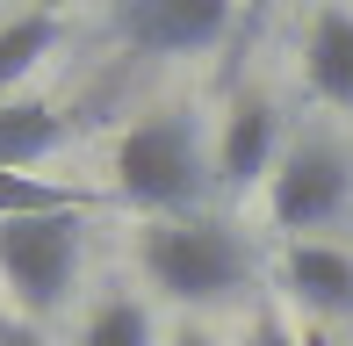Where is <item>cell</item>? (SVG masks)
<instances>
[{"label": "cell", "instance_id": "6da1fadb", "mask_svg": "<svg viewBox=\"0 0 353 346\" xmlns=\"http://www.w3.org/2000/svg\"><path fill=\"white\" fill-rule=\"evenodd\" d=\"M216 166L202 152L195 116H144L137 130L116 137V195L144 210L152 224H173V216H195V202L210 195Z\"/></svg>", "mask_w": 353, "mask_h": 346}, {"label": "cell", "instance_id": "7a4b0ae2", "mask_svg": "<svg viewBox=\"0 0 353 346\" xmlns=\"http://www.w3.org/2000/svg\"><path fill=\"white\" fill-rule=\"evenodd\" d=\"M137 260H144V274H152V289H166L173 303H223V296L245 289V274H252L238 231L210 224V216L152 224L137 238Z\"/></svg>", "mask_w": 353, "mask_h": 346}, {"label": "cell", "instance_id": "3957f363", "mask_svg": "<svg viewBox=\"0 0 353 346\" xmlns=\"http://www.w3.org/2000/svg\"><path fill=\"white\" fill-rule=\"evenodd\" d=\"M79 231H87V216H22V224H0V281L22 303V318H51L72 296Z\"/></svg>", "mask_w": 353, "mask_h": 346}, {"label": "cell", "instance_id": "277c9868", "mask_svg": "<svg viewBox=\"0 0 353 346\" xmlns=\"http://www.w3.org/2000/svg\"><path fill=\"white\" fill-rule=\"evenodd\" d=\"M238 0H116V37L137 58H188L231 37Z\"/></svg>", "mask_w": 353, "mask_h": 346}, {"label": "cell", "instance_id": "5b68a950", "mask_svg": "<svg viewBox=\"0 0 353 346\" xmlns=\"http://www.w3.org/2000/svg\"><path fill=\"white\" fill-rule=\"evenodd\" d=\"M346 202H353V166L332 145L281 152L274 181H267V210H274L281 231H317V224H332V216H346Z\"/></svg>", "mask_w": 353, "mask_h": 346}, {"label": "cell", "instance_id": "8992f818", "mask_svg": "<svg viewBox=\"0 0 353 346\" xmlns=\"http://www.w3.org/2000/svg\"><path fill=\"white\" fill-rule=\"evenodd\" d=\"M274 145H281V130H274V108L260 101V94H245V101L223 116V137H216V181L231 187V195H245L252 181H274Z\"/></svg>", "mask_w": 353, "mask_h": 346}, {"label": "cell", "instance_id": "52a82bcc", "mask_svg": "<svg viewBox=\"0 0 353 346\" xmlns=\"http://www.w3.org/2000/svg\"><path fill=\"white\" fill-rule=\"evenodd\" d=\"M281 281L288 296H296L303 310H317V318H353V253L325 238H296L281 260Z\"/></svg>", "mask_w": 353, "mask_h": 346}, {"label": "cell", "instance_id": "ba28073f", "mask_svg": "<svg viewBox=\"0 0 353 346\" xmlns=\"http://www.w3.org/2000/svg\"><path fill=\"white\" fill-rule=\"evenodd\" d=\"M303 80L317 101L353 116V8H317L310 14V43H303Z\"/></svg>", "mask_w": 353, "mask_h": 346}, {"label": "cell", "instance_id": "9c48e42d", "mask_svg": "<svg viewBox=\"0 0 353 346\" xmlns=\"http://www.w3.org/2000/svg\"><path fill=\"white\" fill-rule=\"evenodd\" d=\"M72 137V116L51 101H0V173H29Z\"/></svg>", "mask_w": 353, "mask_h": 346}, {"label": "cell", "instance_id": "30bf717a", "mask_svg": "<svg viewBox=\"0 0 353 346\" xmlns=\"http://www.w3.org/2000/svg\"><path fill=\"white\" fill-rule=\"evenodd\" d=\"M51 51H58V14L29 8V14H14V22H0V101H14V87Z\"/></svg>", "mask_w": 353, "mask_h": 346}, {"label": "cell", "instance_id": "8fae6325", "mask_svg": "<svg viewBox=\"0 0 353 346\" xmlns=\"http://www.w3.org/2000/svg\"><path fill=\"white\" fill-rule=\"evenodd\" d=\"M101 195L65 181H37V173H0V224H22V216H87Z\"/></svg>", "mask_w": 353, "mask_h": 346}, {"label": "cell", "instance_id": "7c38bea8", "mask_svg": "<svg viewBox=\"0 0 353 346\" xmlns=\"http://www.w3.org/2000/svg\"><path fill=\"white\" fill-rule=\"evenodd\" d=\"M79 346H159L152 339V310L137 296H108L87 325H79Z\"/></svg>", "mask_w": 353, "mask_h": 346}, {"label": "cell", "instance_id": "4fadbf2b", "mask_svg": "<svg viewBox=\"0 0 353 346\" xmlns=\"http://www.w3.org/2000/svg\"><path fill=\"white\" fill-rule=\"evenodd\" d=\"M252 346H296V339H288L281 318H260V325H252Z\"/></svg>", "mask_w": 353, "mask_h": 346}, {"label": "cell", "instance_id": "5bb4252c", "mask_svg": "<svg viewBox=\"0 0 353 346\" xmlns=\"http://www.w3.org/2000/svg\"><path fill=\"white\" fill-rule=\"evenodd\" d=\"M0 346H43V339L29 332V325H8V318H0Z\"/></svg>", "mask_w": 353, "mask_h": 346}, {"label": "cell", "instance_id": "9a60e30c", "mask_svg": "<svg viewBox=\"0 0 353 346\" xmlns=\"http://www.w3.org/2000/svg\"><path fill=\"white\" fill-rule=\"evenodd\" d=\"M267 8H274V0H245V37L260 29V14H267Z\"/></svg>", "mask_w": 353, "mask_h": 346}, {"label": "cell", "instance_id": "2e32d148", "mask_svg": "<svg viewBox=\"0 0 353 346\" xmlns=\"http://www.w3.org/2000/svg\"><path fill=\"white\" fill-rule=\"evenodd\" d=\"M173 346H216L210 332H181V339H173Z\"/></svg>", "mask_w": 353, "mask_h": 346}, {"label": "cell", "instance_id": "e0dca14e", "mask_svg": "<svg viewBox=\"0 0 353 346\" xmlns=\"http://www.w3.org/2000/svg\"><path fill=\"white\" fill-rule=\"evenodd\" d=\"M37 8H43V14H65V8H72V0H37Z\"/></svg>", "mask_w": 353, "mask_h": 346}]
</instances>
